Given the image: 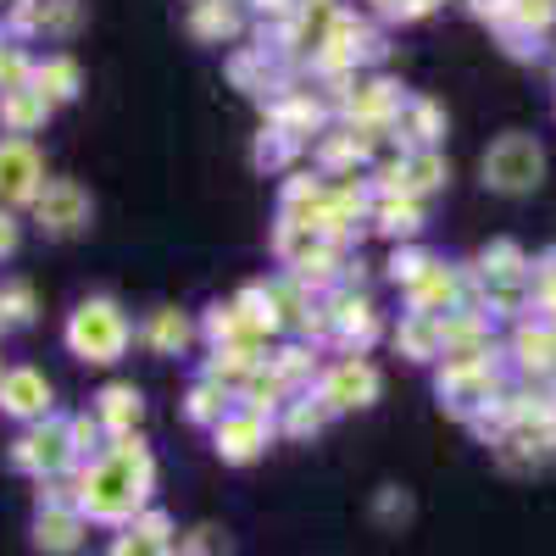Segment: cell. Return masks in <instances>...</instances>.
Instances as JSON below:
<instances>
[{"mask_svg":"<svg viewBox=\"0 0 556 556\" xmlns=\"http://www.w3.org/2000/svg\"><path fill=\"white\" fill-rule=\"evenodd\" d=\"M151 479H156V468H151L146 440L128 434V440H112L96 462H89L73 501H78L84 523L89 518L96 523H128V518H139V506H146Z\"/></svg>","mask_w":556,"mask_h":556,"instance_id":"cell-1","label":"cell"},{"mask_svg":"<svg viewBox=\"0 0 556 556\" xmlns=\"http://www.w3.org/2000/svg\"><path fill=\"white\" fill-rule=\"evenodd\" d=\"M128 340H134V323L123 317V306L112 295H89L67 317V351L78 362H117L128 351Z\"/></svg>","mask_w":556,"mask_h":556,"instance_id":"cell-2","label":"cell"},{"mask_svg":"<svg viewBox=\"0 0 556 556\" xmlns=\"http://www.w3.org/2000/svg\"><path fill=\"white\" fill-rule=\"evenodd\" d=\"M495 351H484V356H451L445 367H440V401L456 412V417H473V412H484L490 401H501V367L490 362Z\"/></svg>","mask_w":556,"mask_h":556,"instance_id":"cell-3","label":"cell"},{"mask_svg":"<svg viewBox=\"0 0 556 556\" xmlns=\"http://www.w3.org/2000/svg\"><path fill=\"white\" fill-rule=\"evenodd\" d=\"M540 178H545V151L529 134H501L484 151V184L501 195H529Z\"/></svg>","mask_w":556,"mask_h":556,"instance_id":"cell-4","label":"cell"},{"mask_svg":"<svg viewBox=\"0 0 556 556\" xmlns=\"http://www.w3.org/2000/svg\"><path fill=\"white\" fill-rule=\"evenodd\" d=\"M73 440H67V417H45V424H34L17 445H12V468L34 473L39 484L45 479H62L73 468Z\"/></svg>","mask_w":556,"mask_h":556,"instance_id":"cell-5","label":"cell"},{"mask_svg":"<svg viewBox=\"0 0 556 556\" xmlns=\"http://www.w3.org/2000/svg\"><path fill=\"white\" fill-rule=\"evenodd\" d=\"M89 212H96L89 206V190L73 184V178H45V190L34 195V223L45 228V235H56V240L89 228Z\"/></svg>","mask_w":556,"mask_h":556,"instance_id":"cell-6","label":"cell"},{"mask_svg":"<svg viewBox=\"0 0 556 556\" xmlns=\"http://www.w3.org/2000/svg\"><path fill=\"white\" fill-rule=\"evenodd\" d=\"M45 190V162L28 139H0V212L12 206H34V195Z\"/></svg>","mask_w":556,"mask_h":556,"instance_id":"cell-7","label":"cell"},{"mask_svg":"<svg viewBox=\"0 0 556 556\" xmlns=\"http://www.w3.org/2000/svg\"><path fill=\"white\" fill-rule=\"evenodd\" d=\"M317 401L329 412H351V406H374L379 401V367L362 356H340L317 384Z\"/></svg>","mask_w":556,"mask_h":556,"instance_id":"cell-8","label":"cell"},{"mask_svg":"<svg viewBox=\"0 0 556 556\" xmlns=\"http://www.w3.org/2000/svg\"><path fill=\"white\" fill-rule=\"evenodd\" d=\"M0 406L23 424H45L51 417V379L39 374V367H7V379H0Z\"/></svg>","mask_w":556,"mask_h":556,"instance_id":"cell-9","label":"cell"},{"mask_svg":"<svg viewBox=\"0 0 556 556\" xmlns=\"http://www.w3.org/2000/svg\"><path fill=\"white\" fill-rule=\"evenodd\" d=\"M323 312H329V323H334V334L345 340V345H356V356H362V345L379 334V312H374V301L367 295H351V290H334L329 301H323Z\"/></svg>","mask_w":556,"mask_h":556,"instance_id":"cell-10","label":"cell"},{"mask_svg":"<svg viewBox=\"0 0 556 556\" xmlns=\"http://www.w3.org/2000/svg\"><path fill=\"white\" fill-rule=\"evenodd\" d=\"M267 440H273V424L256 412H228L217 424V456L223 462H251V456H262Z\"/></svg>","mask_w":556,"mask_h":556,"instance_id":"cell-11","label":"cell"},{"mask_svg":"<svg viewBox=\"0 0 556 556\" xmlns=\"http://www.w3.org/2000/svg\"><path fill=\"white\" fill-rule=\"evenodd\" d=\"M406 306H412V312H424V317H445V312H456V306H462V273L445 267V262H434V267L406 290Z\"/></svg>","mask_w":556,"mask_h":556,"instance_id":"cell-12","label":"cell"},{"mask_svg":"<svg viewBox=\"0 0 556 556\" xmlns=\"http://www.w3.org/2000/svg\"><path fill=\"white\" fill-rule=\"evenodd\" d=\"M78 540H84V513H78L73 501L39 506V518H34V545H39V551L67 556V551H78Z\"/></svg>","mask_w":556,"mask_h":556,"instance_id":"cell-13","label":"cell"},{"mask_svg":"<svg viewBox=\"0 0 556 556\" xmlns=\"http://www.w3.org/2000/svg\"><path fill=\"white\" fill-rule=\"evenodd\" d=\"M78 28V0H17L12 34H73Z\"/></svg>","mask_w":556,"mask_h":556,"instance_id":"cell-14","label":"cell"},{"mask_svg":"<svg viewBox=\"0 0 556 556\" xmlns=\"http://www.w3.org/2000/svg\"><path fill=\"white\" fill-rule=\"evenodd\" d=\"M401 106H406V96H401V84H390V78H374V84H356L351 96H345V112H351V123H395L401 117Z\"/></svg>","mask_w":556,"mask_h":556,"instance_id":"cell-15","label":"cell"},{"mask_svg":"<svg viewBox=\"0 0 556 556\" xmlns=\"http://www.w3.org/2000/svg\"><path fill=\"white\" fill-rule=\"evenodd\" d=\"M45 117H51V101H45L34 84L0 89V128H7L12 139H28L34 128H45Z\"/></svg>","mask_w":556,"mask_h":556,"instance_id":"cell-16","label":"cell"},{"mask_svg":"<svg viewBox=\"0 0 556 556\" xmlns=\"http://www.w3.org/2000/svg\"><path fill=\"white\" fill-rule=\"evenodd\" d=\"M139 412H146V401H139L134 384H106L101 401H96V417H101V429H106L112 440H128V434L139 429Z\"/></svg>","mask_w":556,"mask_h":556,"instance_id":"cell-17","label":"cell"},{"mask_svg":"<svg viewBox=\"0 0 556 556\" xmlns=\"http://www.w3.org/2000/svg\"><path fill=\"white\" fill-rule=\"evenodd\" d=\"M513 356L529 379H545L556 374V334L545 329V323H523V329L513 334Z\"/></svg>","mask_w":556,"mask_h":556,"instance_id":"cell-18","label":"cell"},{"mask_svg":"<svg viewBox=\"0 0 556 556\" xmlns=\"http://www.w3.org/2000/svg\"><path fill=\"white\" fill-rule=\"evenodd\" d=\"M167 534H173V523H167L162 513H139V518L128 523V534H117L112 556H173V551H167Z\"/></svg>","mask_w":556,"mask_h":556,"instance_id":"cell-19","label":"cell"},{"mask_svg":"<svg viewBox=\"0 0 556 556\" xmlns=\"http://www.w3.org/2000/svg\"><path fill=\"white\" fill-rule=\"evenodd\" d=\"M395 345H401L412 362H434V356L445 351L440 317H424V312H401V323H395Z\"/></svg>","mask_w":556,"mask_h":556,"instance_id":"cell-20","label":"cell"},{"mask_svg":"<svg viewBox=\"0 0 556 556\" xmlns=\"http://www.w3.org/2000/svg\"><path fill=\"white\" fill-rule=\"evenodd\" d=\"M139 340H146L151 351H162V356H178L184 345L195 340V323L184 317L178 306H162V312H151V317H146V329H139Z\"/></svg>","mask_w":556,"mask_h":556,"instance_id":"cell-21","label":"cell"},{"mask_svg":"<svg viewBox=\"0 0 556 556\" xmlns=\"http://www.w3.org/2000/svg\"><path fill=\"white\" fill-rule=\"evenodd\" d=\"M28 84H34L51 106H62V101H73V96H78L84 73H78V62H73V56H45V62H34V78H28Z\"/></svg>","mask_w":556,"mask_h":556,"instance_id":"cell-22","label":"cell"},{"mask_svg":"<svg viewBox=\"0 0 556 556\" xmlns=\"http://www.w3.org/2000/svg\"><path fill=\"white\" fill-rule=\"evenodd\" d=\"M445 178H451V167H445L440 151H412V156H401V195H412V201H424L429 190H440Z\"/></svg>","mask_w":556,"mask_h":556,"instance_id":"cell-23","label":"cell"},{"mask_svg":"<svg viewBox=\"0 0 556 556\" xmlns=\"http://www.w3.org/2000/svg\"><path fill=\"white\" fill-rule=\"evenodd\" d=\"M395 128L412 139L417 151H434V139L445 134V112H440L434 101H406L401 117H395Z\"/></svg>","mask_w":556,"mask_h":556,"instance_id":"cell-24","label":"cell"},{"mask_svg":"<svg viewBox=\"0 0 556 556\" xmlns=\"http://www.w3.org/2000/svg\"><path fill=\"white\" fill-rule=\"evenodd\" d=\"M190 28L201 39H235L240 34V0H195Z\"/></svg>","mask_w":556,"mask_h":556,"instance_id":"cell-25","label":"cell"},{"mask_svg":"<svg viewBox=\"0 0 556 556\" xmlns=\"http://www.w3.org/2000/svg\"><path fill=\"white\" fill-rule=\"evenodd\" d=\"M240 395H245V412H256V417H273V412H285V406H290V401H285V395H290V384L278 379L273 367H267V374L256 367V374L240 384Z\"/></svg>","mask_w":556,"mask_h":556,"instance_id":"cell-26","label":"cell"},{"mask_svg":"<svg viewBox=\"0 0 556 556\" xmlns=\"http://www.w3.org/2000/svg\"><path fill=\"white\" fill-rule=\"evenodd\" d=\"M374 217H379L384 235H395V240H412L417 228H424V206H417L412 195H379Z\"/></svg>","mask_w":556,"mask_h":556,"instance_id":"cell-27","label":"cell"},{"mask_svg":"<svg viewBox=\"0 0 556 556\" xmlns=\"http://www.w3.org/2000/svg\"><path fill=\"white\" fill-rule=\"evenodd\" d=\"M529 256L513 245V240H501V245H490L484 256H479V278H529Z\"/></svg>","mask_w":556,"mask_h":556,"instance_id":"cell-28","label":"cell"},{"mask_svg":"<svg viewBox=\"0 0 556 556\" xmlns=\"http://www.w3.org/2000/svg\"><path fill=\"white\" fill-rule=\"evenodd\" d=\"M67 440H73V456H89V462H96V456L106 451V429H101V417H89V412L67 417Z\"/></svg>","mask_w":556,"mask_h":556,"instance_id":"cell-29","label":"cell"},{"mask_svg":"<svg viewBox=\"0 0 556 556\" xmlns=\"http://www.w3.org/2000/svg\"><path fill=\"white\" fill-rule=\"evenodd\" d=\"M23 323H34V290L0 285V329H23Z\"/></svg>","mask_w":556,"mask_h":556,"instance_id":"cell-30","label":"cell"},{"mask_svg":"<svg viewBox=\"0 0 556 556\" xmlns=\"http://www.w3.org/2000/svg\"><path fill=\"white\" fill-rule=\"evenodd\" d=\"M228 73H235L240 89H267L273 84V56L267 51H240L235 62H228Z\"/></svg>","mask_w":556,"mask_h":556,"instance_id":"cell-31","label":"cell"},{"mask_svg":"<svg viewBox=\"0 0 556 556\" xmlns=\"http://www.w3.org/2000/svg\"><path fill=\"white\" fill-rule=\"evenodd\" d=\"M323 424H329V406H323V401H290L285 406V434H295V440L317 434Z\"/></svg>","mask_w":556,"mask_h":556,"instance_id":"cell-32","label":"cell"},{"mask_svg":"<svg viewBox=\"0 0 556 556\" xmlns=\"http://www.w3.org/2000/svg\"><path fill=\"white\" fill-rule=\"evenodd\" d=\"M295 151H301V139H295V134H285V128H262V139H256V167H285Z\"/></svg>","mask_w":556,"mask_h":556,"instance_id":"cell-33","label":"cell"},{"mask_svg":"<svg viewBox=\"0 0 556 556\" xmlns=\"http://www.w3.org/2000/svg\"><path fill=\"white\" fill-rule=\"evenodd\" d=\"M190 417H195V424H212V429H217L223 417H228V390H217V384L201 379V384L190 390Z\"/></svg>","mask_w":556,"mask_h":556,"instance_id":"cell-34","label":"cell"},{"mask_svg":"<svg viewBox=\"0 0 556 556\" xmlns=\"http://www.w3.org/2000/svg\"><path fill=\"white\" fill-rule=\"evenodd\" d=\"M429 267H434V256H429V251H412V245L390 256V278H395V285H401V290H412V285H417V278H424V273H429Z\"/></svg>","mask_w":556,"mask_h":556,"instance_id":"cell-35","label":"cell"},{"mask_svg":"<svg viewBox=\"0 0 556 556\" xmlns=\"http://www.w3.org/2000/svg\"><path fill=\"white\" fill-rule=\"evenodd\" d=\"M28 78H34V62L23 56V45L0 39V89H17V84H28Z\"/></svg>","mask_w":556,"mask_h":556,"instance_id":"cell-36","label":"cell"},{"mask_svg":"<svg viewBox=\"0 0 556 556\" xmlns=\"http://www.w3.org/2000/svg\"><path fill=\"white\" fill-rule=\"evenodd\" d=\"M513 23L529 28V34H545V28L556 23V0H518V7H513Z\"/></svg>","mask_w":556,"mask_h":556,"instance_id":"cell-37","label":"cell"},{"mask_svg":"<svg viewBox=\"0 0 556 556\" xmlns=\"http://www.w3.org/2000/svg\"><path fill=\"white\" fill-rule=\"evenodd\" d=\"M312 367H317V362H312V351H306V345H290V351H278V356H273V374H278V379H285V384H295V379H306V374H312Z\"/></svg>","mask_w":556,"mask_h":556,"instance_id":"cell-38","label":"cell"},{"mask_svg":"<svg viewBox=\"0 0 556 556\" xmlns=\"http://www.w3.org/2000/svg\"><path fill=\"white\" fill-rule=\"evenodd\" d=\"M379 518L384 523H406L412 518V495L406 490H379Z\"/></svg>","mask_w":556,"mask_h":556,"instance_id":"cell-39","label":"cell"},{"mask_svg":"<svg viewBox=\"0 0 556 556\" xmlns=\"http://www.w3.org/2000/svg\"><path fill=\"white\" fill-rule=\"evenodd\" d=\"M190 556H228V540L217 529H195L190 534Z\"/></svg>","mask_w":556,"mask_h":556,"instance_id":"cell-40","label":"cell"},{"mask_svg":"<svg viewBox=\"0 0 556 556\" xmlns=\"http://www.w3.org/2000/svg\"><path fill=\"white\" fill-rule=\"evenodd\" d=\"M513 7H518V0H473V17H484V23H513Z\"/></svg>","mask_w":556,"mask_h":556,"instance_id":"cell-41","label":"cell"},{"mask_svg":"<svg viewBox=\"0 0 556 556\" xmlns=\"http://www.w3.org/2000/svg\"><path fill=\"white\" fill-rule=\"evenodd\" d=\"M17 240H23L17 217H12V212H0V256H12V251H17Z\"/></svg>","mask_w":556,"mask_h":556,"instance_id":"cell-42","label":"cell"},{"mask_svg":"<svg viewBox=\"0 0 556 556\" xmlns=\"http://www.w3.org/2000/svg\"><path fill=\"white\" fill-rule=\"evenodd\" d=\"M251 7L267 17H295V0H251Z\"/></svg>","mask_w":556,"mask_h":556,"instance_id":"cell-43","label":"cell"},{"mask_svg":"<svg viewBox=\"0 0 556 556\" xmlns=\"http://www.w3.org/2000/svg\"><path fill=\"white\" fill-rule=\"evenodd\" d=\"M0 379H7V367H0Z\"/></svg>","mask_w":556,"mask_h":556,"instance_id":"cell-44","label":"cell"}]
</instances>
